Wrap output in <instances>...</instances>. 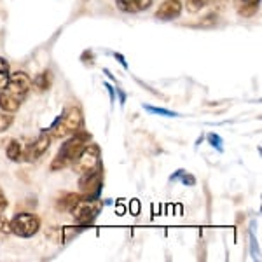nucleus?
<instances>
[{"label":"nucleus","instance_id":"1","mask_svg":"<svg viewBox=\"0 0 262 262\" xmlns=\"http://www.w3.org/2000/svg\"><path fill=\"white\" fill-rule=\"evenodd\" d=\"M32 88V79L25 72L9 75V81L0 90V108L4 112H16L27 98Z\"/></svg>","mask_w":262,"mask_h":262},{"label":"nucleus","instance_id":"2","mask_svg":"<svg viewBox=\"0 0 262 262\" xmlns=\"http://www.w3.org/2000/svg\"><path fill=\"white\" fill-rule=\"evenodd\" d=\"M90 138H91L90 133H86V131H77V133H74V137L60 147L58 156L54 158V161L51 163V170L58 171V170H63V168L70 166V164L77 159V156L81 154V150L88 145Z\"/></svg>","mask_w":262,"mask_h":262},{"label":"nucleus","instance_id":"3","mask_svg":"<svg viewBox=\"0 0 262 262\" xmlns=\"http://www.w3.org/2000/svg\"><path fill=\"white\" fill-rule=\"evenodd\" d=\"M82 122H84V117H82L81 108H77V107L67 108V111L56 119V122L51 126V137L63 138V137H69V135L77 133V131H81L82 128Z\"/></svg>","mask_w":262,"mask_h":262},{"label":"nucleus","instance_id":"4","mask_svg":"<svg viewBox=\"0 0 262 262\" xmlns=\"http://www.w3.org/2000/svg\"><path fill=\"white\" fill-rule=\"evenodd\" d=\"M70 212L74 215V221L77 222L79 226H88V224H91L101 212V201L96 200V198H86V200L79 198L77 203L72 206Z\"/></svg>","mask_w":262,"mask_h":262},{"label":"nucleus","instance_id":"5","mask_svg":"<svg viewBox=\"0 0 262 262\" xmlns=\"http://www.w3.org/2000/svg\"><path fill=\"white\" fill-rule=\"evenodd\" d=\"M74 170L79 173V175H84V173H90L101 168V150L96 143H90L81 150V154L77 156L74 163Z\"/></svg>","mask_w":262,"mask_h":262},{"label":"nucleus","instance_id":"6","mask_svg":"<svg viewBox=\"0 0 262 262\" xmlns=\"http://www.w3.org/2000/svg\"><path fill=\"white\" fill-rule=\"evenodd\" d=\"M11 232H14L19 238H32L40 229V221L33 213H18L9 222Z\"/></svg>","mask_w":262,"mask_h":262},{"label":"nucleus","instance_id":"7","mask_svg":"<svg viewBox=\"0 0 262 262\" xmlns=\"http://www.w3.org/2000/svg\"><path fill=\"white\" fill-rule=\"evenodd\" d=\"M49 145H51V135L44 131V133H40L39 137H37L35 140H33L30 145L25 149V152H23L25 161H28V163L37 161V159L42 158V156L48 152Z\"/></svg>","mask_w":262,"mask_h":262},{"label":"nucleus","instance_id":"8","mask_svg":"<svg viewBox=\"0 0 262 262\" xmlns=\"http://www.w3.org/2000/svg\"><path fill=\"white\" fill-rule=\"evenodd\" d=\"M101 177H103L101 168L81 175V180H79V189H81V192H84L86 196H93V198L98 196V192L101 189Z\"/></svg>","mask_w":262,"mask_h":262},{"label":"nucleus","instance_id":"9","mask_svg":"<svg viewBox=\"0 0 262 262\" xmlns=\"http://www.w3.org/2000/svg\"><path fill=\"white\" fill-rule=\"evenodd\" d=\"M182 12V2L180 0H164L161 7L156 12V18L161 21H171L179 18Z\"/></svg>","mask_w":262,"mask_h":262},{"label":"nucleus","instance_id":"10","mask_svg":"<svg viewBox=\"0 0 262 262\" xmlns=\"http://www.w3.org/2000/svg\"><path fill=\"white\" fill-rule=\"evenodd\" d=\"M116 6L122 12H142L152 6V0H116Z\"/></svg>","mask_w":262,"mask_h":262},{"label":"nucleus","instance_id":"11","mask_svg":"<svg viewBox=\"0 0 262 262\" xmlns=\"http://www.w3.org/2000/svg\"><path fill=\"white\" fill-rule=\"evenodd\" d=\"M6 154H7V158H9L11 161H14V163L21 161V158H23V150H21L19 142L18 140H11L9 145H7V149H6Z\"/></svg>","mask_w":262,"mask_h":262},{"label":"nucleus","instance_id":"12","mask_svg":"<svg viewBox=\"0 0 262 262\" xmlns=\"http://www.w3.org/2000/svg\"><path fill=\"white\" fill-rule=\"evenodd\" d=\"M32 84H33V88H35L37 91H46L49 88V84H51L49 72H42V74H39Z\"/></svg>","mask_w":262,"mask_h":262},{"label":"nucleus","instance_id":"13","mask_svg":"<svg viewBox=\"0 0 262 262\" xmlns=\"http://www.w3.org/2000/svg\"><path fill=\"white\" fill-rule=\"evenodd\" d=\"M9 75H11L9 63H7L6 58H0V90L9 81Z\"/></svg>","mask_w":262,"mask_h":262},{"label":"nucleus","instance_id":"14","mask_svg":"<svg viewBox=\"0 0 262 262\" xmlns=\"http://www.w3.org/2000/svg\"><path fill=\"white\" fill-rule=\"evenodd\" d=\"M212 0H187L185 2V9L189 12H200L201 9H205Z\"/></svg>","mask_w":262,"mask_h":262},{"label":"nucleus","instance_id":"15","mask_svg":"<svg viewBox=\"0 0 262 262\" xmlns=\"http://www.w3.org/2000/svg\"><path fill=\"white\" fill-rule=\"evenodd\" d=\"M77 200H79L77 194H67V198L61 203H58V206H60L61 210H67V208L72 210V206H74L75 203H77Z\"/></svg>","mask_w":262,"mask_h":262},{"label":"nucleus","instance_id":"16","mask_svg":"<svg viewBox=\"0 0 262 262\" xmlns=\"http://www.w3.org/2000/svg\"><path fill=\"white\" fill-rule=\"evenodd\" d=\"M145 108L147 112H150V114H159V116H164V117H177L179 114L177 112H171V111H166V108H158V107H150V105H145Z\"/></svg>","mask_w":262,"mask_h":262},{"label":"nucleus","instance_id":"17","mask_svg":"<svg viewBox=\"0 0 262 262\" xmlns=\"http://www.w3.org/2000/svg\"><path fill=\"white\" fill-rule=\"evenodd\" d=\"M11 124H12V116H9V112H7V114L0 112V133H2V131H6Z\"/></svg>","mask_w":262,"mask_h":262},{"label":"nucleus","instance_id":"18","mask_svg":"<svg viewBox=\"0 0 262 262\" xmlns=\"http://www.w3.org/2000/svg\"><path fill=\"white\" fill-rule=\"evenodd\" d=\"M208 142L212 143V147H215L217 150H224V147H222V138L219 137V135H215V133H210L208 135Z\"/></svg>","mask_w":262,"mask_h":262},{"label":"nucleus","instance_id":"19","mask_svg":"<svg viewBox=\"0 0 262 262\" xmlns=\"http://www.w3.org/2000/svg\"><path fill=\"white\" fill-rule=\"evenodd\" d=\"M9 232H11L9 222L4 219V215H0V234H9Z\"/></svg>","mask_w":262,"mask_h":262},{"label":"nucleus","instance_id":"20","mask_svg":"<svg viewBox=\"0 0 262 262\" xmlns=\"http://www.w3.org/2000/svg\"><path fill=\"white\" fill-rule=\"evenodd\" d=\"M129 213L135 215V217L140 213V201H138V200H131V203H129Z\"/></svg>","mask_w":262,"mask_h":262},{"label":"nucleus","instance_id":"21","mask_svg":"<svg viewBox=\"0 0 262 262\" xmlns=\"http://www.w3.org/2000/svg\"><path fill=\"white\" fill-rule=\"evenodd\" d=\"M180 179H182V184H184V185H189V187L196 184V179H194L192 175H189V173H185V171H184V175H182Z\"/></svg>","mask_w":262,"mask_h":262},{"label":"nucleus","instance_id":"22","mask_svg":"<svg viewBox=\"0 0 262 262\" xmlns=\"http://www.w3.org/2000/svg\"><path fill=\"white\" fill-rule=\"evenodd\" d=\"M81 229H82V227H79V229H74V231H72V227H65V231H63V232H65V242H69L70 236H75L77 232H81Z\"/></svg>","mask_w":262,"mask_h":262},{"label":"nucleus","instance_id":"23","mask_svg":"<svg viewBox=\"0 0 262 262\" xmlns=\"http://www.w3.org/2000/svg\"><path fill=\"white\" fill-rule=\"evenodd\" d=\"M6 208H7V200H6V196H4V192L0 191V213H2Z\"/></svg>","mask_w":262,"mask_h":262},{"label":"nucleus","instance_id":"24","mask_svg":"<svg viewBox=\"0 0 262 262\" xmlns=\"http://www.w3.org/2000/svg\"><path fill=\"white\" fill-rule=\"evenodd\" d=\"M114 56H116L117 58V61H119L121 63V65L122 67H124V69H128V63H126V60H124V56H122V54H119V53H114Z\"/></svg>","mask_w":262,"mask_h":262},{"label":"nucleus","instance_id":"25","mask_svg":"<svg viewBox=\"0 0 262 262\" xmlns=\"http://www.w3.org/2000/svg\"><path fill=\"white\" fill-rule=\"evenodd\" d=\"M105 88H107V90H108V95H111V100L114 101V100H116V93H114V88H112L108 82H105Z\"/></svg>","mask_w":262,"mask_h":262},{"label":"nucleus","instance_id":"26","mask_svg":"<svg viewBox=\"0 0 262 262\" xmlns=\"http://www.w3.org/2000/svg\"><path fill=\"white\" fill-rule=\"evenodd\" d=\"M184 171H185V170H179V171H177V173H175V175H171V177H170V180H171V182L179 180V179H180V177H182V175H184Z\"/></svg>","mask_w":262,"mask_h":262},{"label":"nucleus","instance_id":"27","mask_svg":"<svg viewBox=\"0 0 262 262\" xmlns=\"http://www.w3.org/2000/svg\"><path fill=\"white\" fill-rule=\"evenodd\" d=\"M242 2V6H255V4H259V0H239Z\"/></svg>","mask_w":262,"mask_h":262},{"label":"nucleus","instance_id":"28","mask_svg":"<svg viewBox=\"0 0 262 262\" xmlns=\"http://www.w3.org/2000/svg\"><path fill=\"white\" fill-rule=\"evenodd\" d=\"M117 215H124V206H117Z\"/></svg>","mask_w":262,"mask_h":262}]
</instances>
